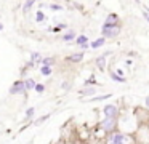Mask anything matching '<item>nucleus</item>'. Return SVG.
Returning a JSON list of instances; mask_svg holds the SVG:
<instances>
[{
    "label": "nucleus",
    "instance_id": "obj_1",
    "mask_svg": "<svg viewBox=\"0 0 149 144\" xmlns=\"http://www.w3.org/2000/svg\"><path fill=\"white\" fill-rule=\"evenodd\" d=\"M119 32H120V29L117 24L112 26V24H106V22L103 24V34L106 35V37H116Z\"/></svg>",
    "mask_w": 149,
    "mask_h": 144
},
{
    "label": "nucleus",
    "instance_id": "obj_2",
    "mask_svg": "<svg viewBox=\"0 0 149 144\" xmlns=\"http://www.w3.org/2000/svg\"><path fill=\"white\" fill-rule=\"evenodd\" d=\"M26 91V86H24V80H18L11 85L10 88V95H23Z\"/></svg>",
    "mask_w": 149,
    "mask_h": 144
},
{
    "label": "nucleus",
    "instance_id": "obj_3",
    "mask_svg": "<svg viewBox=\"0 0 149 144\" xmlns=\"http://www.w3.org/2000/svg\"><path fill=\"white\" fill-rule=\"evenodd\" d=\"M103 114H104V117H106V118H116V115H117V107H116L114 104H107V106H104Z\"/></svg>",
    "mask_w": 149,
    "mask_h": 144
},
{
    "label": "nucleus",
    "instance_id": "obj_4",
    "mask_svg": "<svg viewBox=\"0 0 149 144\" xmlns=\"http://www.w3.org/2000/svg\"><path fill=\"white\" fill-rule=\"evenodd\" d=\"M103 128H104L106 131L114 130V128H116V118H104V122H103Z\"/></svg>",
    "mask_w": 149,
    "mask_h": 144
},
{
    "label": "nucleus",
    "instance_id": "obj_5",
    "mask_svg": "<svg viewBox=\"0 0 149 144\" xmlns=\"http://www.w3.org/2000/svg\"><path fill=\"white\" fill-rule=\"evenodd\" d=\"M111 144H127V139L123 134H114L112 138H111Z\"/></svg>",
    "mask_w": 149,
    "mask_h": 144
},
{
    "label": "nucleus",
    "instance_id": "obj_6",
    "mask_svg": "<svg viewBox=\"0 0 149 144\" xmlns=\"http://www.w3.org/2000/svg\"><path fill=\"white\" fill-rule=\"evenodd\" d=\"M36 85H37V83H36V80H34V79H26V80H24L26 91H27V90H36Z\"/></svg>",
    "mask_w": 149,
    "mask_h": 144
},
{
    "label": "nucleus",
    "instance_id": "obj_7",
    "mask_svg": "<svg viewBox=\"0 0 149 144\" xmlns=\"http://www.w3.org/2000/svg\"><path fill=\"white\" fill-rule=\"evenodd\" d=\"M82 58H84V53H74V54H71L68 59L72 61V63H79V61H82Z\"/></svg>",
    "mask_w": 149,
    "mask_h": 144
},
{
    "label": "nucleus",
    "instance_id": "obj_8",
    "mask_svg": "<svg viewBox=\"0 0 149 144\" xmlns=\"http://www.w3.org/2000/svg\"><path fill=\"white\" fill-rule=\"evenodd\" d=\"M75 38V32L74 31H69V32H66L64 35H63V40L64 42H71V40H74Z\"/></svg>",
    "mask_w": 149,
    "mask_h": 144
},
{
    "label": "nucleus",
    "instance_id": "obj_9",
    "mask_svg": "<svg viewBox=\"0 0 149 144\" xmlns=\"http://www.w3.org/2000/svg\"><path fill=\"white\" fill-rule=\"evenodd\" d=\"M77 43L80 45L82 48H88V43H87V37H85V35H79V37H77Z\"/></svg>",
    "mask_w": 149,
    "mask_h": 144
},
{
    "label": "nucleus",
    "instance_id": "obj_10",
    "mask_svg": "<svg viewBox=\"0 0 149 144\" xmlns=\"http://www.w3.org/2000/svg\"><path fill=\"white\" fill-rule=\"evenodd\" d=\"M45 19H47V16H45V13H43V11H40V10H39V11H36V21L37 22H43Z\"/></svg>",
    "mask_w": 149,
    "mask_h": 144
},
{
    "label": "nucleus",
    "instance_id": "obj_11",
    "mask_svg": "<svg viewBox=\"0 0 149 144\" xmlns=\"http://www.w3.org/2000/svg\"><path fill=\"white\" fill-rule=\"evenodd\" d=\"M96 66L100 67V69H104V66H106V54L98 58V59H96Z\"/></svg>",
    "mask_w": 149,
    "mask_h": 144
},
{
    "label": "nucleus",
    "instance_id": "obj_12",
    "mask_svg": "<svg viewBox=\"0 0 149 144\" xmlns=\"http://www.w3.org/2000/svg\"><path fill=\"white\" fill-rule=\"evenodd\" d=\"M40 74H42V75H45V77L52 75V67H48V66H42V67H40Z\"/></svg>",
    "mask_w": 149,
    "mask_h": 144
},
{
    "label": "nucleus",
    "instance_id": "obj_13",
    "mask_svg": "<svg viewBox=\"0 0 149 144\" xmlns=\"http://www.w3.org/2000/svg\"><path fill=\"white\" fill-rule=\"evenodd\" d=\"M117 15H109L106 18V24H112V26H116V21H117Z\"/></svg>",
    "mask_w": 149,
    "mask_h": 144
},
{
    "label": "nucleus",
    "instance_id": "obj_14",
    "mask_svg": "<svg viewBox=\"0 0 149 144\" xmlns=\"http://www.w3.org/2000/svg\"><path fill=\"white\" fill-rule=\"evenodd\" d=\"M39 61H42V56H40V53H32L31 54V63H39Z\"/></svg>",
    "mask_w": 149,
    "mask_h": 144
},
{
    "label": "nucleus",
    "instance_id": "obj_15",
    "mask_svg": "<svg viewBox=\"0 0 149 144\" xmlns=\"http://www.w3.org/2000/svg\"><path fill=\"white\" fill-rule=\"evenodd\" d=\"M101 45H104V38H96V40L91 43V48H100Z\"/></svg>",
    "mask_w": 149,
    "mask_h": 144
},
{
    "label": "nucleus",
    "instance_id": "obj_16",
    "mask_svg": "<svg viewBox=\"0 0 149 144\" xmlns=\"http://www.w3.org/2000/svg\"><path fill=\"white\" fill-rule=\"evenodd\" d=\"M32 6H34V2H32V0H29V2H26V3L23 5V11H29Z\"/></svg>",
    "mask_w": 149,
    "mask_h": 144
},
{
    "label": "nucleus",
    "instance_id": "obj_17",
    "mask_svg": "<svg viewBox=\"0 0 149 144\" xmlns=\"http://www.w3.org/2000/svg\"><path fill=\"white\" fill-rule=\"evenodd\" d=\"M52 64H53V59H52V58H45V59H42V66L52 67Z\"/></svg>",
    "mask_w": 149,
    "mask_h": 144
},
{
    "label": "nucleus",
    "instance_id": "obj_18",
    "mask_svg": "<svg viewBox=\"0 0 149 144\" xmlns=\"http://www.w3.org/2000/svg\"><path fill=\"white\" fill-rule=\"evenodd\" d=\"M34 114H36V109H34V107H29V109L26 111V118L34 117Z\"/></svg>",
    "mask_w": 149,
    "mask_h": 144
},
{
    "label": "nucleus",
    "instance_id": "obj_19",
    "mask_svg": "<svg viewBox=\"0 0 149 144\" xmlns=\"http://www.w3.org/2000/svg\"><path fill=\"white\" fill-rule=\"evenodd\" d=\"M36 91L37 93H43V91H45V85H43V83H37V85H36Z\"/></svg>",
    "mask_w": 149,
    "mask_h": 144
},
{
    "label": "nucleus",
    "instance_id": "obj_20",
    "mask_svg": "<svg viewBox=\"0 0 149 144\" xmlns=\"http://www.w3.org/2000/svg\"><path fill=\"white\" fill-rule=\"evenodd\" d=\"M50 8H52L53 11H59V10H63V6L58 5V3H52V5H50Z\"/></svg>",
    "mask_w": 149,
    "mask_h": 144
},
{
    "label": "nucleus",
    "instance_id": "obj_21",
    "mask_svg": "<svg viewBox=\"0 0 149 144\" xmlns=\"http://www.w3.org/2000/svg\"><path fill=\"white\" fill-rule=\"evenodd\" d=\"M82 95H93L95 93V88H85V90H82Z\"/></svg>",
    "mask_w": 149,
    "mask_h": 144
},
{
    "label": "nucleus",
    "instance_id": "obj_22",
    "mask_svg": "<svg viewBox=\"0 0 149 144\" xmlns=\"http://www.w3.org/2000/svg\"><path fill=\"white\" fill-rule=\"evenodd\" d=\"M111 77H112V79L116 80V82H123V80H125L123 77H119L117 74H111Z\"/></svg>",
    "mask_w": 149,
    "mask_h": 144
},
{
    "label": "nucleus",
    "instance_id": "obj_23",
    "mask_svg": "<svg viewBox=\"0 0 149 144\" xmlns=\"http://www.w3.org/2000/svg\"><path fill=\"white\" fill-rule=\"evenodd\" d=\"M48 117H50V115H43V117L37 118V120H36V125H40V123H42V122H45V120H47V118H48Z\"/></svg>",
    "mask_w": 149,
    "mask_h": 144
},
{
    "label": "nucleus",
    "instance_id": "obj_24",
    "mask_svg": "<svg viewBox=\"0 0 149 144\" xmlns=\"http://www.w3.org/2000/svg\"><path fill=\"white\" fill-rule=\"evenodd\" d=\"M111 95H106V96H98V98H93V99H90V101H101V99H106V98H109Z\"/></svg>",
    "mask_w": 149,
    "mask_h": 144
},
{
    "label": "nucleus",
    "instance_id": "obj_25",
    "mask_svg": "<svg viewBox=\"0 0 149 144\" xmlns=\"http://www.w3.org/2000/svg\"><path fill=\"white\" fill-rule=\"evenodd\" d=\"M143 16L149 21V10H143Z\"/></svg>",
    "mask_w": 149,
    "mask_h": 144
},
{
    "label": "nucleus",
    "instance_id": "obj_26",
    "mask_svg": "<svg viewBox=\"0 0 149 144\" xmlns=\"http://www.w3.org/2000/svg\"><path fill=\"white\" fill-rule=\"evenodd\" d=\"M144 102H146V106H148V107H149V96H148V98H146V101H144Z\"/></svg>",
    "mask_w": 149,
    "mask_h": 144
},
{
    "label": "nucleus",
    "instance_id": "obj_27",
    "mask_svg": "<svg viewBox=\"0 0 149 144\" xmlns=\"http://www.w3.org/2000/svg\"><path fill=\"white\" fill-rule=\"evenodd\" d=\"M0 31H3V24L2 22H0Z\"/></svg>",
    "mask_w": 149,
    "mask_h": 144
}]
</instances>
